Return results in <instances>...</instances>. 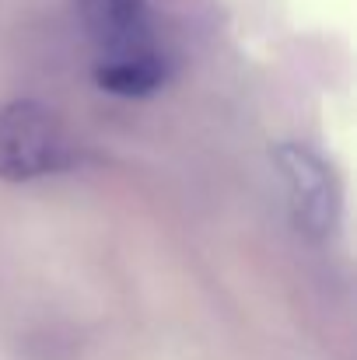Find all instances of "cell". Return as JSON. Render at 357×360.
Listing matches in <instances>:
<instances>
[{
    "instance_id": "cell-1",
    "label": "cell",
    "mask_w": 357,
    "mask_h": 360,
    "mask_svg": "<svg viewBox=\"0 0 357 360\" xmlns=\"http://www.w3.org/2000/svg\"><path fill=\"white\" fill-rule=\"evenodd\" d=\"M95 46V81L119 98H144L161 88V56L151 42L147 0H74Z\"/></svg>"
},
{
    "instance_id": "cell-2",
    "label": "cell",
    "mask_w": 357,
    "mask_h": 360,
    "mask_svg": "<svg viewBox=\"0 0 357 360\" xmlns=\"http://www.w3.org/2000/svg\"><path fill=\"white\" fill-rule=\"evenodd\" d=\"M74 143L53 109L14 98L0 102V179L32 182L70 165Z\"/></svg>"
},
{
    "instance_id": "cell-3",
    "label": "cell",
    "mask_w": 357,
    "mask_h": 360,
    "mask_svg": "<svg viewBox=\"0 0 357 360\" xmlns=\"http://www.w3.org/2000/svg\"><path fill=\"white\" fill-rule=\"evenodd\" d=\"M273 165L284 179L294 224L315 238L330 235L337 228L340 200H337V182H333L326 161L301 143H280L273 150Z\"/></svg>"
}]
</instances>
